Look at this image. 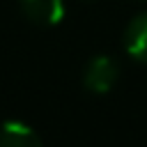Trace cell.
<instances>
[{
  "instance_id": "cell-1",
  "label": "cell",
  "mask_w": 147,
  "mask_h": 147,
  "mask_svg": "<svg viewBox=\"0 0 147 147\" xmlns=\"http://www.w3.org/2000/svg\"><path fill=\"white\" fill-rule=\"evenodd\" d=\"M119 76V64L110 55H94L83 71V85L92 94H106L115 87Z\"/></svg>"
},
{
  "instance_id": "cell-2",
  "label": "cell",
  "mask_w": 147,
  "mask_h": 147,
  "mask_svg": "<svg viewBox=\"0 0 147 147\" xmlns=\"http://www.w3.org/2000/svg\"><path fill=\"white\" fill-rule=\"evenodd\" d=\"M18 5H21V11L28 16V21L41 28L57 25L64 16L62 0H18Z\"/></svg>"
},
{
  "instance_id": "cell-3",
  "label": "cell",
  "mask_w": 147,
  "mask_h": 147,
  "mask_svg": "<svg viewBox=\"0 0 147 147\" xmlns=\"http://www.w3.org/2000/svg\"><path fill=\"white\" fill-rule=\"evenodd\" d=\"M124 48L133 60L147 64V11L133 16L124 28Z\"/></svg>"
},
{
  "instance_id": "cell-4",
  "label": "cell",
  "mask_w": 147,
  "mask_h": 147,
  "mask_svg": "<svg viewBox=\"0 0 147 147\" xmlns=\"http://www.w3.org/2000/svg\"><path fill=\"white\" fill-rule=\"evenodd\" d=\"M0 147H41V140L32 126L11 119L0 126Z\"/></svg>"
}]
</instances>
